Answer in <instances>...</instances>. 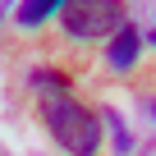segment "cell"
I'll list each match as a JSON object with an SVG mask.
<instances>
[{
	"label": "cell",
	"instance_id": "obj_1",
	"mask_svg": "<svg viewBox=\"0 0 156 156\" xmlns=\"http://www.w3.org/2000/svg\"><path fill=\"white\" fill-rule=\"evenodd\" d=\"M41 124L69 156H97V147H101V115H92L73 97H46Z\"/></svg>",
	"mask_w": 156,
	"mask_h": 156
},
{
	"label": "cell",
	"instance_id": "obj_2",
	"mask_svg": "<svg viewBox=\"0 0 156 156\" xmlns=\"http://www.w3.org/2000/svg\"><path fill=\"white\" fill-rule=\"evenodd\" d=\"M60 28L73 41H101L129 28V9H124V0H64Z\"/></svg>",
	"mask_w": 156,
	"mask_h": 156
},
{
	"label": "cell",
	"instance_id": "obj_3",
	"mask_svg": "<svg viewBox=\"0 0 156 156\" xmlns=\"http://www.w3.org/2000/svg\"><path fill=\"white\" fill-rule=\"evenodd\" d=\"M138 51H142V32L129 23L124 32H115V37H110L106 60H110V69H133V64H138Z\"/></svg>",
	"mask_w": 156,
	"mask_h": 156
},
{
	"label": "cell",
	"instance_id": "obj_4",
	"mask_svg": "<svg viewBox=\"0 0 156 156\" xmlns=\"http://www.w3.org/2000/svg\"><path fill=\"white\" fill-rule=\"evenodd\" d=\"M60 9H64V0H19V5H14V23L19 28H41Z\"/></svg>",
	"mask_w": 156,
	"mask_h": 156
},
{
	"label": "cell",
	"instance_id": "obj_5",
	"mask_svg": "<svg viewBox=\"0 0 156 156\" xmlns=\"http://www.w3.org/2000/svg\"><path fill=\"white\" fill-rule=\"evenodd\" d=\"M28 83H32L41 97H64L69 78H64V73H55V69H32V78H28Z\"/></svg>",
	"mask_w": 156,
	"mask_h": 156
},
{
	"label": "cell",
	"instance_id": "obj_6",
	"mask_svg": "<svg viewBox=\"0 0 156 156\" xmlns=\"http://www.w3.org/2000/svg\"><path fill=\"white\" fill-rule=\"evenodd\" d=\"M101 124L110 129V147H115V151L124 156V151L133 147V133L124 129V119H119V110H101Z\"/></svg>",
	"mask_w": 156,
	"mask_h": 156
},
{
	"label": "cell",
	"instance_id": "obj_7",
	"mask_svg": "<svg viewBox=\"0 0 156 156\" xmlns=\"http://www.w3.org/2000/svg\"><path fill=\"white\" fill-rule=\"evenodd\" d=\"M151 46H156V28H151Z\"/></svg>",
	"mask_w": 156,
	"mask_h": 156
}]
</instances>
